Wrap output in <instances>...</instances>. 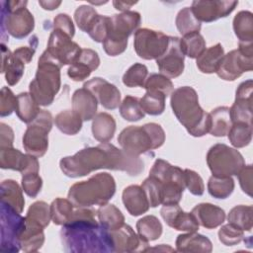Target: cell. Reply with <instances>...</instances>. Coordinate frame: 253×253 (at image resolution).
Listing matches in <instances>:
<instances>
[{
  "label": "cell",
  "mask_w": 253,
  "mask_h": 253,
  "mask_svg": "<svg viewBox=\"0 0 253 253\" xmlns=\"http://www.w3.org/2000/svg\"><path fill=\"white\" fill-rule=\"evenodd\" d=\"M59 166L63 174L70 178L86 176L99 169L125 171L133 175L139 168V159L109 142H101L97 146L85 147L72 156L63 157Z\"/></svg>",
  "instance_id": "cell-1"
},
{
  "label": "cell",
  "mask_w": 253,
  "mask_h": 253,
  "mask_svg": "<svg viewBox=\"0 0 253 253\" xmlns=\"http://www.w3.org/2000/svg\"><path fill=\"white\" fill-rule=\"evenodd\" d=\"M96 211L77 208L68 222L62 225L60 239L63 250L73 253L115 252L110 230L95 219Z\"/></svg>",
  "instance_id": "cell-2"
},
{
  "label": "cell",
  "mask_w": 253,
  "mask_h": 253,
  "mask_svg": "<svg viewBox=\"0 0 253 253\" xmlns=\"http://www.w3.org/2000/svg\"><path fill=\"white\" fill-rule=\"evenodd\" d=\"M170 105L177 120L191 135L200 137L210 132V113L200 106L198 94L193 87L183 86L175 89L171 93Z\"/></svg>",
  "instance_id": "cell-3"
},
{
  "label": "cell",
  "mask_w": 253,
  "mask_h": 253,
  "mask_svg": "<svg viewBox=\"0 0 253 253\" xmlns=\"http://www.w3.org/2000/svg\"><path fill=\"white\" fill-rule=\"evenodd\" d=\"M116 193L114 177L106 172L98 173L86 181L73 184L68 192V200L75 208H89L107 204Z\"/></svg>",
  "instance_id": "cell-4"
},
{
  "label": "cell",
  "mask_w": 253,
  "mask_h": 253,
  "mask_svg": "<svg viewBox=\"0 0 253 253\" xmlns=\"http://www.w3.org/2000/svg\"><path fill=\"white\" fill-rule=\"evenodd\" d=\"M61 66L44 50L39 58L38 69L30 83V94L39 106H49L60 89Z\"/></svg>",
  "instance_id": "cell-5"
},
{
  "label": "cell",
  "mask_w": 253,
  "mask_h": 253,
  "mask_svg": "<svg viewBox=\"0 0 253 253\" xmlns=\"http://www.w3.org/2000/svg\"><path fill=\"white\" fill-rule=\"evenodd\" d=\"M118 141L126 152L139 156L162 146L165 141V132L156 123L145 124L141 126H129L121 131Z\"/></svg>",
  "instance_id": "cell-6"
},
{
  "label": "cell",
  "mask_w": 253,
  "mask_h": 253,
  "mask_svg": "<svg viewBox=\"0 0 253 253\" xmlns=\"http://www.w3.org/2000/svg\"><path fill=\"white\" fill-rule=\"evenodd\" d=\"M111 18L110 29L106 40L102 42L105 52L110 56L123 53L127 46L128 37L138 30L141 17L138 12L126 11L115 14Z\"/></svg>",
  "instance_id": "cell-7"
},
{
  "label": "cell",
  "mask_w": 253,
  "mask_h": 253,
  "mask_svg": "<svg viewBox=\"0 0 253 253\" xmlns=\"http://www.w3.org/2000/svg\"><path fill=\"white\" fill-rule=\"evenodd\" d=\"M27 1H2V30L21 40L35 28V19L27 9Z\"/></svg>",
  "instance_id": "cell-8"
},
{
  "label": "cell",
  "mask_w": 253,
  "mask_h": 253,
  "mask_svg": "<svg viewBox=\"0 0 253 253\" xmlns=\"http://www.w3.org/2000/svg\"><path fill=\"white\" fill-rule=\"evenodd\" d=\"M207 164L213 176L231 177L238 174L245 161L237 149L216 143L207 153Z\"/></svg>",
  "instance_id": "cell-9"
},
{
  "label": "cell",
  "mask_w": 253,
  "mask_h": 253,
  "mask_svg": "<svg viewBox=\"0 0 253 253\" xmlns=\"http://www.w3.org/2000/svg\"><path fill=\"white\" fill-rule=\"evenodd\" d=\"M52 127V116L41 110L37 118L28 125L23 136V146L28 154L42 157L48 147V132Z\"/></svg>",
  "instance_id": "cell-10"
},
{
  "label": "cell",
  "mask_w": 253,
  "mask_h": 253,
  "mask_svg": "<svg viewBox=\"0 0 253 253\" xmlns=\"http://www.w3.org/2000/svg\"><path fill=\"white\" fill-rule=\"evenodd\" d=\"M25 226V217L9 205L1 203V244L3 252L21 250L20 236Z\"/></svg>",
  "instance_id": "cell-11"
},
{
  "label": "cell",
  "mask_w": 253,
  "mask_h": 253,
  "mask_svg": "<svg viewBox=\"0 0 253 253\" xmlns=\"http://www.w3.org/2000/svg\"><path fill=\"white\" fill-rule=\"evenodd\" d=\"M169 36L162 32L142 28L134 33L133 46L136 54L146 60L157 59L166 51Z\"/></svg>",
  "instance_id": "cell-12"
},
{
  "label": "cell",
  "mask_w": 253,
  "mask_h": 253,
  "mask_svg": "<svg viewBox=\"0 0 253 253\" xmlns=\"http://www.w3.org/2000/svg\"><path fill=\"white\" fill-rule=\"evenodd\" d=\"M81 49L70 37L61 31L53 29L45 50L62 67L63 65H71L79 56Z\"/></svg>",
  "instance_id": "cell-13"
},
{
  "label": "cell",
  "mask_w": 253,
  "mask_h": 253,
  "mask_svg": "<svg viewBox=\"0 0 253 253\" xmlns=\"http://www.w3.org/2000/svg\"><path fill=\"white\" fill-rule=\"evenodd\" d=\"M252 69L253 56H247L239 49H233L223 55L215 73L225 81H234L244 72Z\"/></svg>",
  "instance_id": "cell-14"
},
{
  "label": "cell",
  "mask_w": 253,
  "mask_h": 253,
  "mask_svg": "<svg viewBox=\"0 0 253 253\" xmlns=\"http://www.w3.org/2000/svg\"><path fill=\"white\" fill-rule=\"evenodd\" d=\"M185 55L180 46V38L169 37V43L162 56L156 59L160 74L170 78L180 76L184 71Z\"/></svg>",
  "instance_id": "cell-15"
},
{
  "label": "cell",
  "mask_w": 253,
  "mask_h": 253,
  "mask_svg": "<svg viewBox=\"0 0 253 253\" xmlns=\"http://www.w3.org/2000/svg\"><path fill=\"white\" fill-rule=\"evenodd\" d=\"M38 157L31 154H24L14 147L0 148V167L19 171L22 175L39 173L40 163Z\"/></svg>",
  "instance_id": "cell-16"
},
{
  "label": "cell",
  "mask_w": 253,
  "mask_h": 253,
  "mask_svg": "<svg viewBox=\"0 0 253 253\" xmlns=\"http://www.w3.org/2000/svg\"><path fill=\"white\" fill-rule=\"evenodd\" d=\"M252 90L253 81L248 79L238 86L235 100L229 109L232 124L245 123L252 125Z\"/></svg>",
  "instance_id": "cell-17"
},
{
  "label": "cell",
  "mask_w": 253,
  "mask_h": 253,
  "mask_svg": "<svg viewBox=\"0 0 253 253\" xmlns=\"http://www.w3.org/2000/svg\"><path fill=\"white\" fill-rule=\"evenodd\" d=\"M238 1H193L191 9L199 22L211 23L228 16Z\"/></svg>",
  "instance_id": "cell-18"
},
{
  "label": "cell",
  "mask_w": 253,
  "mask_h": 253,
  "mask_svg": "<svg viewBox=\"0 0 253 253\" xmlns=\"http://www.w3.org/2000/svg\"><path fill=\"white\" fill-rule=\"evenodd\" d=\"M83 88L89 90L105 109L115 110L121 105L120 90L104 78L94 77L85 82Z\"/></svg>",
  "instance_id": "cell-19"
},
{
  "label": "cell",
  "mask_w": 253,
  "mask_h": 253,
  "mask_svg": "<svg viewBox=\"0 0 253 253\" xmlns=\"http://www.w3.org/2000/svg\"><path fill=\"white\" fill-rule=\"evenodd\" d=\"M160 214L166 224L176 230L185 232H196L200 224L192 212H185L178 204L164 205Z\"/></svg>",
  "instance_id": "cell-20"
},
{
  "label": "cell",
  "mask_w": 253,
  "mask_h": 253,
  "mask_svg": "<svg viewBox=\"0 0 253 253\" xmlns=\"http://www.w3.org/2000/svg\"><path fill=\"white\" fill-rule=\"evenodd\" d=\"M110 232L113 239L115 252L124 253L144 251L148 246V242L142 240L128 224L124 223L120 228Z\"/></svg>",
  "instance_id": "cell-21"
},
{
  "label": "cell",
  "mask_w": 253,
  "mask_h": 253,
  "mask_svg": "<svg viewBox=\"0 0 253 253\" xmlns=\"http://www.w3.org/2000/svg\"><path fill=\"white\" fill-rule=\"evenodd\" d=\"M100 65L98 53L90 48H82L77 59L69 66L67 75L73 81H83L87 79L92 71Z\"/></svg>",
  "instance_id": "cell-22"
},
{
  "label": "cell",
  "mask_w": 253,
  "mask_h": 253,
  "mask_svg": "<svg viewBox=\"0 0 253 253\" xmlns=\"http://www.w3.org/2000/svg\"><path fill=\"white\" fill-rule=\"evenodd\" d=\"M43 228L37 221L25 216V226L20 236L21 250L24 252H36L44 242Z\"/></svg>",
  "instance_id": "cell-23"
},
{
  "label": "cell",
  "mask_w": 253,
  "mask_h": 253,
  "mask_svg": "<svg viewBox=\"0 0 253 253\" xmlns=\"http://www.w3.org/2000/svg\"><path fill=\"white\" fill-rule=\"evenodd\" d=\"M191 212L196 217L198 223L208 229H213L221 225L225 220L224 211L210 203L197 205Z\"/></svg>",
  "instance_id": "cell-24"
},
{
  "label": "cell",
  "mask_w": 253,
  "mask_h": 253,
  "mask_svg": "<svg viewBox=\"0 0 253 253\" xmlns=\"http://www.w3.org/2000/svg\"><path fill=\"white\" fill-rule=\"evenodd\" d=\"M123 203L128 213L133 216L145 213L150 206L141 186L130 185L123 191Z\"/></svg>",
  "instance_id": "cell-25"
},
{
  "label": "cell",
  "mask_w": 253,
  "mask_h": 253,
  "mask_svg": "<svg viewBox=\"0 0 253 253\" xmlns=\"http://www.w3.org/2000/svg\"><path fill=\"white\" fill-rule=\"evenodd\" d=\"M98 101L87 89H77L72 95V110L79 115L83 122L93 120L96 116Z\"/></svg>",
  "instance_id": "cell-26"
},
{
  "label": "cell",
  "mask_w": 253,
  "mask_h": 253,
  "mask_svg": "<svg viewBox=\"0 0 253 253\" xmlns=\"http://www.w3.org/2000/svg\"><path fill=\"white\" fill-rule=\"evenodd\" d=\"M176 250L179 252L210 253L212 250L211 241L205 235L196 232L180 234L176 238Z\"/></svg>",
  "instance_id": "cell-27"
},
{
  "label": "cell",
  "mask_w": 253,
  "mask_h": 253,
  "mask_svg": "<svg viewBox=\"0 0 253 253\" xmlns=\"http://www.w3.org/2000/svg\"><path fill=\"white\" fill-rule=\"evenodd\" d=\"M1 72L5 73V79L7 83L11 86H14L20 81L24 74L25 63L16 58L13 55V52H11L4 43L1 44Z\"/></svg>",
  "instance_id": "cell-28"
},
{
  "label": "cell",
  "mask_w": 253,
  "mask_h": 253,
  "mask_svg": "<svg viewBox=\"0 0 253 253\" xmlns=\"http://www.w3.org/2000/svg\"><path fill=\"white\" fill-rule=\"evenodd\" d=\"M116 131V121L108 113L97 114L92 122V134L100 142L111 140Z\"/></svg>",
  "instance_id": "cell-29"
},
{
  "label": "cell",
  "mask_w": 253,
  "mask_h": 253,
  "mask_svg": "<svg viewBox=\"0 0 253 253\" xmlns=\"http://www.w3.org/2000/svg\"><path fill=\"white\" fill-rule=\"evenodd\" d=\"M1 203L9 205L18 212H22L25 207L23 189L14 180H4L1 183Z\"/></svg>",
  "instance_id": "cell-30"
},
{
  "label": "cell",
  "mask_w": 253,
  "mask_h": 253,
  "mask_svg": "<svg viewBox=\"0 0 253 253\" xmlns=\"http://www.w3.org/2000/svg\"><path fill=\"white\" fill-rule=\"evenodd\" d=\"M223 55L224 50L222 45L220 43H216L207 48L197 58V67L203 73L211 74L216 72Z\"/></svg>",
  "instance_id": "cell-31"
},
{
  "label": "cell",
  "mask_w": 253,
  "mask_h": 253,
  "mask_svg": "<svg viewBox=\"0 0 253 253\" xmlns=\"http://www.w3.org/2000/svg\"><path fill=\"white\" fill-rule=\"evenodd\" d=\"M210 116H211L210 133L217 137L226 135L232 126L229 108L225 106L217 107L210 113Z\"/></svg>",
  "instance_id": "cell-32"
},
{
  "label": "cell",
  "mask_w": 253,
  "mask_h": 253,
  "mask_svg": "<svg viewBox=\"0 0 253 253\" xmlns=\"http://www.w3.org/2000/svg\"><path fill=\"white\" fill-rule=\"evenodd\" d=\"M40 108L32 95L28 92L20 93L17 96L16 114L18 118L25 124H31L39 115Z\"/></svg>",
  "instance_id": "cell-33"
},
{
  "label": "cell",
  "mask_w": 253,
  "mask_h": 253,
  "mask_svg": "<svg viewBox=\"0 0 253 253\" xmlns=\"http://www.w3.org/2000/svg\"><path fill=\"white\" fill-rule=\"evenodd\" d=\"M97 216L100 224L110 231L120 228L125 223L124 214L112 204L102 205L97 211Z\"/></svg>",
  "instance_id": "cell-34"
},
{
  "label": "cell",
  "mask_w": 253,
  "mask_h": 253,
  "mask_svg": "<svg viewBox=\"0 0 253 253\" xmlns=\"http://www.w3.org/2000/svg\"><path fill=\"white\" fill-rule=\"evenodd\" d=\"M233 31L239 42H253V14L249 11L238 12L233 19Z\"/></svg>",
  "instance_id": "cell-35"
},
{
  "label": "cell",
  "mask_w": 253,
  "mask_h": 253,
  "mask_svg": "<svg viewBox=\"0 0 253 253\" xmlns=\"http://www.w3.org/2000/svg\"><path fill=\"white\" fill-rule=\"evenodd\" d=\"M82 119L73 110H65L54 118L55 126L64 134L74 135L82 128Z\"/></svg>",
  "instance_id": "cell-36"
},
{
  "label": "cell",
  "mask_w": 253,
  "mask_h": 253,
  "mask_svg": "<svg viewBox=\"0 0 253 253\" xmlns=\"http://www.w3.org/2000/svg\"><path fill=\"white\" fill-rule=\"evenodd\" d=\"M137 234L145 242L154 241L162 234V224L154 215H145L136 222Z\"/></svg>",
  "instance_id": "cell-37"
},
{
  "label": "cell",
  "mask_w": 253,
  "mask_h": 253,
  "mask_svg": "<svg viewBox=\"0 0 253 253\" xmlns=\"http://www.w3.org/2000/svg\"><path fill=\"white\" fill-rule=\"evenodd\" d=\"M253 208L252 206L239 205L230 210L227 215L228 223L242 229L251 231L253 225Z\"/></svg>",
  "instance_id": "cell-38"
},
{
  "label": "cell",
  "mask_w": 253,
  "mask_h": 253,
  "mask_svg": "<svg viewBox=\"0 0 253 253\" xmlns=\"http://www.w3.org/2000/svg\"><path fill=\"white\" fill-rule=\"evenodd\" d=\"M180 46L185 56L198 58L206 50V41L200 33H191L180 39Z\"/></svg>",
  "instance_id": "cell-39"
},
{
  "label": "cell",
  "mask_w": 253,
  "mask_h": 253,
  "mask_svg": "<svg viewBox=\"0 0 253 253\" xmlns=\"http://www.w3.org/2000/svg\"><path fill=\"white\" fill-rule=\"evenodd\" d=\"M73 204L68 199L57 198L50 205L51 220L56 225H63L68 222L73 214Z\"/></svg>",
  "instance_id": "cell-40"
},
{
  "label": "cell",
  "mask_w": 253,
  "mask_h": 253,
  "mask_svg": "<svg viewBox=\"0 0 253 253\" xmlns=\"http://www.w3.org/2000/svg\"><path fill=\"white\" fill-rule=\"evenodd\" d=\"M166 96L157 91H146L144 96L139 99L140 106L145 114L151 116L161 115L165 110Z\"/></svg>",
  "instance_id": "cell-41"
},
{
  "label": "cell",
  "mask_w": 253,
  "mask_h": 253,
  "mask_svg": "<svg viewBox=\"0 0 253 253\" xmlns=\"http://www.w3.org/2000/svg\"><path fill=\"white\" fill-rule=\"evenodd\" d=\"M234 190V181L231 177L211 176L208 182V191L215 199H226Z\"/></svg>",
  "instance_id": "cell-42"
},
{
  "label": "cell",
  "mask_w": 253,
  "mask_h": 253,
  "mask_svg": "<svg viewBox=\"0 0 253 253\" xmlns=\"http://www.w3.org/2000/svg\"><path fill=\"white\" fill-rule=\"evenodd\" d=\"M228 139L235 148L247 146L252 139V125L245 123L232 124L228 133Z\"/></svg>",
  "instance_id": "cell-43"
},
{
  "label": "cell",
  "mask_w": 253,
  "mask_h": 253,
  "mask_svg": "<svg viewBox=\"0 0 253 253\" xmlns=\"http://www.w3.org/2000/svg\"><path fill=\"white\" fill-rule=\"evenodd\" d=\"M176 27L182 36L199 33L201 30V22L194 16L191 7H185L179 11L175 20Z\"/></svg>",
  "instance_id": "cell-44"
},
{
  "label": "cell",
  "mask_w": 253,
  "mask_h": 253,
  "mask_svg": "<svg viewBox=\"0 0 253 253\" xmlns=\"http://www.w3.org/2000/svg\"><path fill=\"white\" fill-rule=\"evenodd\" d=\"M120 114L128 122H137L145 116V113L140 106L139 99L133 96L125 97L120 105Z\"/></svg>",
  "instance_id": "cell-45"
},
{
  "label": "cell",
  "mask_w": 253,
  "mask_h": 253,
  "mask_svg": "<svg viewBox=\"0 0 253 253\" xmlns=\"http://www.w3.org/2000/svg\"><path fill=\"white\" fill-rule=\"evenodd\" d=\"M148 75L147 67L142 63L132 64L124 74L123 83L127 87H143Z\"/></svg>",
  "instance_id": "cell-46"
},
{
  "label": "cell",
  "mask_w": 253,
  "mask_h": 253,
  "mask_svg": "<svg viewBox=\"0 0 253 253\" xmlns=\"http://www.w3.org/2000/svg\"><path fill=\"white\" fill-rule=\"evenodd\" d=\"M143 88H145L146 91L161 92L167 97L173 92L174 86L172 81L168 77L162 74L152 73L146 78Z\"/></svg>",
  "instance_id": "cell-47"
},
{
  "label": "cell",
  "mask_w": 253,
  "mask_h": 253,
  "mask_svg": "<svg viewBox=\"0 0 253 253\" xmlns=\"http://www.w3.org/2000/svg\"><path fill=\"white\" fill-rule=\"evenodd\" d=\"M98 16L99 14L96 12V10L89 5H81L74 12L75 23L77 24L78 28L85 33L89 32L91 26Z\"/></svg>",
  "instance_id": "cell-48"
},
{
  "label": "cell",
  "mask_w": 253,
  "mask_h": 253,
  "mask_svg": "<svg viewBox=\"0 0 253 253\" xmlns=\"http://www.w3.org/2000/svg\"><path fill=\"white\" fill-rule=\"evenodd\" d=\"M26 216L37 221L42 227H46L51 219L50 206H48L43 201L35 202L33 205L30 206Z\"/></svg>",
  "instance_id": "cell-49"
},
{
  "label": "cell",
  "mask_w": 253,
  "mask_h": 253,
  "mask_svg": "<svg viewBox=\"0 0 253 253\" xmlns=\"http://www.w3.org/2000/svg\"><path fill=\"white\" fill-rule=\"evenodd\" d=\"M141 188L145 193L150 208H156L161 205V183L157 179L149 176L143 181Z\"/></svg>",
  "instance_id": "cell-50"
},
{
  "label": "cell",
  "mask_w": 253,
  "mask_h": 253,
  "mask_svg": "<svg viewBox=\"0 0 253 253\" xmlns=\"http://www.w3.org/2000/svg\"><path fill=\"white\" fill-rule=\"evenodd\" d=\"M218 239L225 246L239 244L244 239V231L230 223L224 224L218 230Z\"/></svg>",
  "instance_id": "cell-51"
},
{
  "label": "cell",
  "mask_w": 253,
  "mask_h": 253,
  "mask_svg": "<svg viewBox=\"0 0 253 253\" xmlns=\"http://www.w3.org/2000/svg\"><path fill=\"white\" fill-rule=\"evenodd\" d=\"M111 18L103 15H99L93 25L91 26L88 35L96 42H103L109 33Z\"/></svg>",
  "instance_id": "cell-52"
},
{
  "label": "cell",
  "mask_w": 253,
  "mask_h": 253,
  "mask_svg": "<svg viewBox=\"0 0 253 253\" xmlns=\"http://www.w3.org/2000/svg\"><path fill=\"white\" fill-rule=\"evenodd\" d=\"M23 191L31 198H36L42 190V180L39 173H29L22 175L21 181Z\"/></svg>",
  "instance_id": "cell-53"
},
{
  "label": "cell",
  "mask_w": 253,
  "mask_h": 253,
  "mask_svg": "<svg viewBox=\"0 0 253 253\" xmlns=\"http://www.w3.org/2000/svg\"><path fill=\"white\" fill-rule=\"evenodd\" d=\"M17 105V97L8 87H3L0 92V116H10L15 110Z\"/></svg>",
  "instance_id": "cell-54"
},
{
  "label": "cell",
  "mask_w": 253,
  "mask_h": 253,
  "mask_svg": "<svg viewBox=\"0 0 253 253\" xmlns=\"http://www.w3.org/2000/svg\"><path fill=\"white\" fill-rule=\"evenodd\" d=\"M185 186L189 192L195 196H202L205 192V185L202 177L195 171L190 169L184 170Z\"/></svg>",
  "instance_id": "cell-55"
},
{
  "label": "cell",
  "mask_w": 253,
  "mask_h": 253,
  "mask_svg": "<svg viewBox=\"0 0 253 253\" xmlns=\"http://www.w3.org/2000/svg\"><path fill=\"white\" fill-rule=\"evenodd\" d=\"M53 29L61 31L71 39L73 38L75 33V28H74L72 19L67 14H64V13H60L54 18Z\"/></svg>",
  "instance_id": "cell-56"
},
{
  "label": "cell",
  "mask_w": 253,
  "mask_h": 253,
  "mask_svg": "<svg viewBox=\"0 0 253 253\" xmlns=\"http://www.w3.org/2000/svg\"><path fill=\"white\" fill-rule=\"evenodd\" d=\"M37 44H38L37 37L33 36L30 41V45L29 46H21V47L17 48L16 50H14L13 55L25 64L30 63L34 57L35 52H36Z\"/></svg>",
  "instance_id": "cell-57"
},
{
  "label": "cell",
  "mask_w": 253,
  "mask_h": 253,
  "mask_svg": "<svg viewBox=\"0 0 253 253\" xmlns=\"http://www.w3.org/2000/svg\"><path fill=\"white\" fill-rule=\"evenodd\" d=\"M252 174L253 168L252 165H244L242 169L236 175L239 180L240 187L242 191L247 194L249 197H252Z\"/></svg>",
  "instance_id": "cell-58"
},
{
  "label": "cell",
  "mask_w": 253,
  "mask_h": 253,
  "mask_svg": "<svg viewBox=\"0 0 253 253\" xmlns=\"http://www.w3.org/2000/svg\"><path fill=\"white\" fill-rule=\"evenodd\" d=\"M14 131L10 126L1 123L0 124V148L13 147Z\"/></svg>",
  "instance_id": "cell-59"
},
{
  "label": "cell",
  "mask_w": 253,
  "mask_h": 253,
  "mask_svg": "<svg viewBox=\"0 0 253 253\" xmlns=\"http://www.w3.org/2000/svg\"><path fill=\"white\" fill-rule=\"evenodd\" d=\"M136 1H131V2H126V1H113V5L114 7L122 12H126V11H129V8L136 4Z\"/></svg>",
  "instance_id": "cell-60"
},
{
  "label": "cell",
  "mask_w": 253,
  "mask_h": 253,
  "mask_svg": "<svg viewBox=\"0 0 253 253\" xmlns=\"http://www.w3.org/2000/svg\"><path fill=\"white\" fill-rule=\"evenodd\" d=\"M39 4L42 7V9L51 11V10H54V9L58 8V6L61 4V1H54V0L42 1V0H40Z\"/></svg>",
  "instance_id": "cell-61"
},
{
  "label": "cell",
  "mask_w": 253,
  "mask_h": 253,
  "mask_svg": "<svg viewBox=\"0 0 253 253\" xmlns=\"http://www.w3.org/2000/svg\"><path fill=\"white\" fill-rule=\"evenodd\" d=\"M152 250H158V251H170V252H173L175 251L173 248L169 247V246H166L164 244H161L160 246L158 247H153V248H145L144 251H152Z\"/></svg>",
  "instance_id": "cell-62"
}]
</instances>
